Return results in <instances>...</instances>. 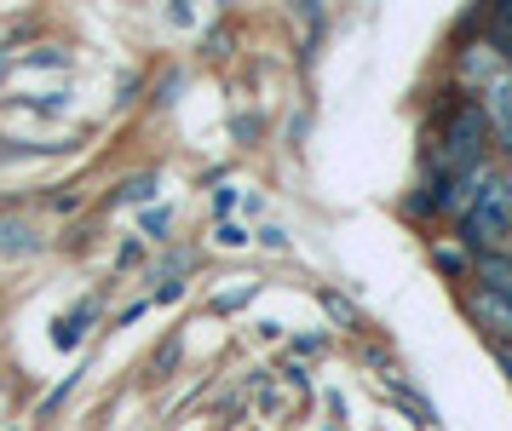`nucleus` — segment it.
Listing matches in <instances>:
<instances>
[{"label": "nucleus", "mask_w": 512, "mask_h": 431, "mask_svg": "<svg viewBox=\"0 0 512 431\" xmlns=\"http://www.w3.org/2000/svg\"><path fill=\"white\" fill-rule=\"evenodd\" d=\"M466 322L484 334L495 351H512V294H489V288H466L461 294Z\"/></svg>", "instance_id": "obj_3"}, {"label": "nucleus", "mask_w": 512, "mask_h": 431, "mask_svg": "<svg viewBox=\"0 0 512 431\" xmlns=\"http://www.w3.org/2000/svg\"><path fill=\"white\" fill-rule=\"evenodd\" d=\"M489 294H512V248H495V253H472V276Z\"/></svg>", "instance_id": "obj_5"}, {"label": "nucleus", "mask_w": 512, "mask_h": 431, "mask_svg": "<svg viewBox=\"0 0 512 431\" xmlns=\"http://www.w3.org/2000/svg\"><path fill=\"white\" fill-rule=\"evenodd\" d=\"M489 144H495V138H489L484 104H478V98L455 104V115L443 121V133H438V173L443 179H472V173H484Z\"/></svg>", "instance_id": "obj_2"}, {"label": "nucleus", "mask_w": 512, "mask_h": 431, "mask_svg": "<svg viewBox=\"0 0 512 431\" xmlns=\"http://www.w3.org/2000/svg\"><path fill=\"white\" fill-rule=\"evenodd\" d=\"M461 248L466 253L512 248V179L501 167H484L478 184H472V202L461 207Z\"/></svg>", "instance_id": "obj_1"}, {"label": "nucleus", "mask_w": 512, "mask_h": 431, "mask_svg": "<svg viewBox=\"0 0 512 431\" xmlns=\"http://www.w3.org/2000/svg\"><path fill=\"white\" fill-rule=\"evenodd\" d=\"M478 104H484L489 138H495V144H501V150L512 156V75H495V81L484 87V98H478Z\"/></svg>", "instance_id": "obj_4"}, {"label": "nucleus", "mask_w": 512, "mask_h": 431, "mask_svg": "<svg viewBox=\"0 0 512 431\" xmlns=\"http://www.w3.org/2000/svg\"><path fill=\"white\" fill-rule=\"evenodd\" d=\"M484 46L501 58V69L512 75V6H495L489 12V29H484Z\"/></svg>", "instance_id": "obj_6"}, {"label": "nucleus", "mask_w": 512, "mask_h": 431, "mask_svg": "<svg viewBox=\"0 0 512 431\" xmlns=\"http://www.w3.org/2000/svg\"><path fill=\"white\" fill-rule=\"evenodd\" d=\"M432 259H438V271L449 276V282H466V276H472V253H455V248H438L432 253Z\"/></svg>", "instance_id": "obj_7"}]
</instances>
